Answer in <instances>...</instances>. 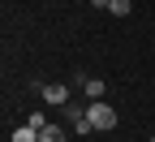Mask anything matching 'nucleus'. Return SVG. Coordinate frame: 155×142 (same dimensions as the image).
Returning <instances> with one entry per match:
<instances>
[{"label":"nucleus","instance_id":"1","mask_svg":"<svg viewBox=\"0 0 155 142\" xmlns=\"http://www.w3.org/2000/svg\"><path fill=\"white\" fill-rule=\"evenodd\" d=\"M86 116H91L95 129H116V121H121V116H116V108L104 104V99H99V104H86Z\"/></svg>","mask_w":155,"mask_h":142},{"label":"nucleus","instance_id":"2","mask_svg":"<svg viewBox=\"0 0 155 142\" xmlns=\"http://www.w3.org/2000/svg\"><path fill=\"white\" fill-rule=\"evenodd\" d=\"M39 91H43V104H52V108H65L69 104V82H43Z\"/></svg>","mask_w":155,"mask_h":142},{"label":"nucleus","instance_id":"3","mask_svg":"<svg viewBox=\"0 0 155 142\" xmlns=\"http://www.w3.org/2000/svg\"><path fill=\"white\" fill-rule=\"evenodd\" d=\"M82 95L91 99V104H99V99H104V78H86V82H82Z\"/></svg>","mask_w":155,"mask_h":142},{"label":"nucleus","instance_id":"4","mask_svg":"<svg viewBox=\"0 0 155 142\" xmlns=\"http://www.w3.org/2000/svg\"><path fill=\"white\" fill-rule=\"evenodd\" d=\"M108 13H112V17H129V13H134V0H112Z\"/></svg>","mask_w":155,"mask_h":142},{"label":"nucleus","instance_id":"5","mask_svg":"<svg viewBox=\"0 0 155 142\" xmlns=\"http://www.w3.org/2000/svg\"><path fill=\"white\" fill-rule=\"evenodd\" d=\"M39 142H65V129L61 125H48L43 134H39Z\"/></svg>","mask_w":155,"mask_h":142},{"label":"nucleus","instance_id":"6","mask_svg":"<svg viewBox=\"0 0 155 142\" xmlns=\"http://www.w3.org/2000/svg\"><path fill=\"white\" fill-rule=\"evenodd\" d=\"M13 142H39V129H30V125L13 129Z\"/></svg>","mask_w":155,"mask_h":142},{"label":"nucleus","instance_id":"7","mask_svg":"<svg viewBox=\"0 0 155 142\" xmlns=\"http://www.w3.org/2000/svg\"><path fill=\"white\" fill-rule=\"evenodd\" d=\"M26 125H30V129H39V134H43V129H48V121H43V112H30V116H26Z\"/></svg>","mask_w":155,"mask_h":142},{"label":"nucleus","instance_id":"8","mask_svg":"<svg viewBox=\"0 0 155 142\" xmlns=\"http://www.w3.org/2000/svg\"><path fill=\"white\" fill-rule=\"evenodd\" d=\"M91 5H95V9H108V5H112V0H91Z\"/></svg>","mask_w":155,"mask_h":142},{"label":"nucleus","instance_id":"9","mask_svg":"<svg viewBox=\"0 0 155 142\" xmlns=\"http://www.w3.org/2000/svg\"><path fill=\"white\" fill-rule=\"evenodd\" d=\"M151 142H155V134H151Z\"/></svg>","mask_w":155,"mask_h":142}]
</instances>
